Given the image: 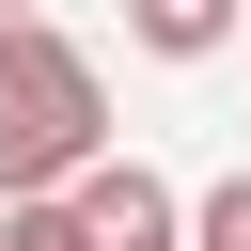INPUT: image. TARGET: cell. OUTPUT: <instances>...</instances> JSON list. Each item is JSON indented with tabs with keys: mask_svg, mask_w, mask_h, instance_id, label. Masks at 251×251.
<instances>
[{
	"mask_svg": "<svg viewBox=\"0 0 251 251\" xmlns=\"http://www.w3.org/2000/svg\"><path fill=\"white\" fill-rule=\"evenodd\" d=\"M78 157H110V78L78 31L47 16H0V204L16 188H63Z\"/></svg>",
	"mask_w": 251,
	"mask_h": 251,
	"instance_id": "6da1fadb",
	"label": "cell"
},
{
	"mask_svg": "<svg viewBox=\"0 0 251 251\" xmlns=\"http://www.w3.org/2000/svg\"><path fill=\"white\" fill-rule=\"evenodd\" d=\"M63 204H78V251H188V204H173L141 157H78Z\"/></svg>",
	"mask_w": 251,
	"mask_h": 251,
	"instance_id": "7a4b0ae2",
	"label": "cell"
},
{
	"mask_svg": "<svg viewBox=\"0 0 251 251\" xmlns=\"http://www.w3.org/2000/svg\"><path fill=\"white\" fill-rule=\"evenodd\" d=\"M235 16H251V0H126V31H141L157 63H204V47H235Z\"/></svg>",
	"mask_w": 251,
	"mask_h": 251,
	"instance_id": "3957f363",
	"label": "cell"
},
{
	"mask_svg": "<svg viewBox=\"0 0 251 251\" xmlns=\"http://www.w3.org/2000/svg\"><path fill=\"white\" fill-rule=\"evenodd\" d=\"M0 251H78V204H63V188H16V204H0Z\"/></svg>",
	"mask_w": 251,
	"mask_h": 251,
	"instance_id": "277c9868",
	"label": "cell"
},
{
	"mask_svg": "<svg viewBox=\"0 0 251 251\" xmlns=\"http://www.w3.org/2000/svg\"><path fill=\"white\" fill-rule=\"evenodd\" d=\"M188 251H251V173H220V188L188 204Z\"/></svg>",
	"mask_w": 251,
	"mask_h": 251,
	"instance_id": "5b68a950",
	"label": "cell"
},
{
	"mask_svg": "<svg viewBox=\"0 0 251 251\" xmlns=\"http://www.w3.org/2000/svg\"><path fill=\"white\" fill-rule=\"evenodd\" d=\"M0 16H31V0H0Z\"/></svg>",
	"mask_w": 251,
	"mask_h": 251,
	"instance_id": "8992f818",
	"label": "cell"
}]
</instances>
